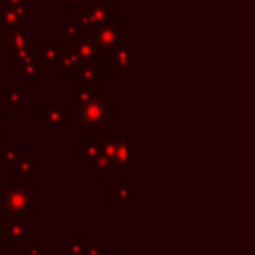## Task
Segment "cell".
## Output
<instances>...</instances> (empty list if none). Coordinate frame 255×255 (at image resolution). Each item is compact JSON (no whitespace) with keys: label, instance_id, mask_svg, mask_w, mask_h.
Here are the masks:
<instances>
[{"label":"cell","instance_id":"6da1fadb","mask_svg":"<svg viewBox=\"0 0 255 255\" xmlns=\"http://www.w3.org/2000/svg\"><path fill=\"white\" fill-rule=\"evenodd\" d=\"M34 203H36V191L32 187L26 185H10L4 191V199H2V207L6 215H28L30 211H34Z\"/></svg>","mask_w":255,"mask_h":255},{"label":"cell","instance_id":"7a4b0ae2","mask_svg":"<svg viewBox=\"0 0 255 255\" xmlns=\"http://www.w3.org/2000/svg\"><path fill=\"white\" fill-rule=\"evenodd\" d=\"M2 231L0 237L10 243V249H18L20 239L28 235V219L24 215H4Z\"/></svg>","mask_w":255,"mask_h":255},{"label":"cell","instance_id":"3957f363","mask_svg":"<svg viewBox=\"0 0 255 255\" xmlns=\"http://www.w3.org/2000/svg\"><path fill=\"white\" fill-rule=\"evenodd\" d=\"M104 118H106V108H104L102 102H90V104L84 106V120L88 124L98 126V124L104 122Z\"/></svg>","mask_w":255,"mask_h":255},{"label":"cell","instance_id":"277c9868","mask_svg":"<svg viewBox=\"0 0 255 255\" xmlns=\"http://www.w3.org/2000/svg\"><path fill=\"white\" fill-rule=\"evenodd\" d=\"M84 237H82V233H74L72 237H70V241L66 243V255H82V251H84Z\"/></svg>","mask_w":255,"mask_h":255},{"label":"cell","instance_id":"5b68a950","mask_svg":"<svg viewBox=\"0 0 255 255\" xmlns=\"http://www.w3.org/2000/svg\"><path fill=\"white\" fill-rule=\"evenodd\" d=\"M28 255H48V245L42 239L30 241L28 243Z\"/></svg>","mask_w":255,"mask_h":255},{"label":"cell","instance_id":"8992f818","mask_svg":"<svg viewBox=\"0 0 255 255\" xmlns=\"http://www.w3.org/2000/svg\"><path fill=\"white\" fill-rule=\"evenodd\" d=\"M102 243L100 241H84V251L82 255H102Z\"/></svg>","mask_w":255,"mask_h":255},{"label":"cell","instance_id":"52a82bcc","mask_svg":"<svg viewBox=\"0 0 255 255\" xmlns=\"http://www.w3.org/2000/svg\"><path fill=\"white\" fill-rule=\"evenodd\" d=\"M102 255H118V253H102Z\"/></svg>","mask_w":255,"mask_h":255}]
</instances>
